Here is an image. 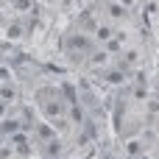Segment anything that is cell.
Listing matches in <instances>:
<instances>
[{
    "label": "cell",
    "instance_id": "obj_7",
    "mask_svg": "<svg viewBox=\"0 0 159 159\" xmlns=\"http://www.w3.org/2000/svg\"><path fill=\"white\" fill-rule=\"evenodd\" d=\"M59 151H61V145H59L56 140H50V143H48V154H50V157H56Z\"/></svg>",
    "mask_w": 159,
    "mask_h": 159
},
{
    "label": "cell",
    "instance_id": "obj_8",
    "mask_svg": "<svg viewBox=\"0 0 159 159\" xmlns=\"http://www.w3.org/2000/svg\"><path fill=\"white\" fill-rule=\"evenodd\" d=\"M106 59H109L106 50H103V53H95V56H92V64H106Z\"/></svg>",
    "mask_w": 159,
    "mask_h": 159
},
{
    "label": "cell",
    "instance_id": "obj_14",
    "mask_svg": "<svg viewBox=\"0 0 159 159\" xmlns=\"http://www.w3.org/2000/svg\"><path fill=\"white\" fill-rule=\"evenodd\" d=\"M140 159H151V157H140Z\"/></svg>",
    "mask_w": 159,
    "mask_h": 159
},
{
    "label": "cell",
    "instance_id": "obj_5",
    "mask_svg": "<svg viewBox=\"0 0 159 159\" xmlns=\"http://www.w3.org/2000/svg\"><path fill=\"white\" fill-rule=\"evenodd\" d=\"M137 59H140V50H129V53H126V61H123V64H134Z\"/></svg>",
    "mask_w": 159,
    "mask_h": 159
},
{
    "label": "cell",
    "instance_id": "obj_6",
    "mask_svg": "<svg viewBox=\"0 0 159 159\" xmlns=\"http://www.w3.org/2000/svg\"><path fill=\"white\" fill-rule=\"evenodd\" d=\"M106 81H109V84H120V81H126V78H123V73H109Z\"/></svg>",
    "mask_w": 159,
    "mask_h": 159
},
{
    "label": "cell",
    "instance_id": "obj_4",
    "mask_svg": "<svg viewBox=\"0 0 159 159\" xmlns=\"http://www.w3.org/2000/svg\"><path fill=\"white\" fill-rule=\"evenodd\" d=\"M126 151H129L131 157H140V151H143V145H140L137 140H129V143H126Z\"/></svg>",
    "mask_w": 159,
    "mask_h": 159
},
{
    "label": "cell",
    "instance_id": "obj_1",
    "mask_svg": "<svg viewBox=\"0 0 159 159\" xmlns=\"http://www.w3.org/2000/svg\"><path fill=\"white\" fill-rule=\"evenodd\" d=\"M112 36H115V31H112L109 25H98V28H95V39H101V42H109Z\"/></svg>",
    "mask_w": 159,
    "mask_h": 159
},
{
    "label": "cell",
    "instance_id": "obj_10",
    "mask_svg": "<svg viewBox=\"0 0 159 159\" xmlns=\"http://www.w3.org/2000/svg\"><path fill=\"white\" fill-rule=\"evenodd\" d=\"M73 45H75V48H81V50H84V48H87V45H89V42H87V39H84V36H75V39H73Z\"/></svg>",
    "mask_w": 159,
    "mask_h": 159
},
{
    "label": "cell",
    "instance_id": "obj_2",
    "mask_svg": "<svg viewBox=\"0 0 159 159\" xmlns=\"http://www.w3.org/2000/svg\"><path fill=\"white\" fill-rule=\"evenodd\" d=\"M106 11H109L115 20H123V17H126V8H123L120 3H109V6H106Z\"/></svg>",
    "mask_w": 159,
    "mask_h": 159
},
{
    "label": "cell",
    "instance_id": "obj_13",
    "mask_svg": "<svg viewBox=\"0 0 159 159\" xmlns=\"http://www.w3.org/2000/svg\"><path fill=\"white\" fill-rule=\"evenodd\" d=\"M3 109H6V101H0V112H3Z\"/></svg>",
    "mask_w": 159,
    "mask_h": 159
},
{
    "label": "cell",
    "instance_id": "obj_3",
    "mask_svg": "<svg viewBox=\"0 0 159 159\" xmlns=\"http://www.w3.org/2000/svg\"><path fill=\"white\" fill-rule=\"evenodd\" d=\"M0 98L8 103V101H14V98H17V89H14L11 84H3V87H0Z\"/></svg>",
    "mask_w": 159,
    "mask_h": 159
},
{
    "label": "cell",
    "instance_id": "obj_12",
    "mask_svg": "<svg viewBox=\"0 0 159 159\" xmlns=\"http://www.w3.org/2000/svg\"><path fill=\"white\" fill-rule=\"evenodd\" d=\"M17 8H28V0H17Z\"/></svg>",
    "mask_w": 159,
    "mask_h": 159
},
{
    "label": "cell",
    "instance_id": "obj_9",
    "mask_svg": "<svg viewBox=\"0 0 159 159\" xmlns=\"http://www.w3.org/2000/svg\"><path fill=\"white\" fill-rule=\"evenodd\" d=\"M20 34H22V28H20V25H11V28H8V36H11V39H17Z\"/></svg>",
    "mask_w": 159,
    "mask_h": 159
},
{
    "label": "cell",
    "instance_id": "obj_11",
    "mask_svg": "<svg viewBox=\"0 0 159 159\" xmlns=\"http://www.w3.org/2000/svg\"><path fill=\"white\" fill-rule=\"evenodd\" d=\"M39 137H42V140H50V137H53V131H50L48 126H42V129H39Z\"/></svg>",
    "mask_w": 159,
    "mask_h": 159
}]
</instances>
